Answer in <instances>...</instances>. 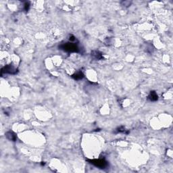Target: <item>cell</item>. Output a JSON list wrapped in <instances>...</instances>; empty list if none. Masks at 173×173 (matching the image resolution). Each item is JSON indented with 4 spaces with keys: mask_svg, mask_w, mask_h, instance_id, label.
Listing matches in <instances>:
<instances>
[{
    "mask_svg": "<svg viewBox=\"0 0 173 173\" xmlns=\"http://www.w3.org/2000/svg\"><path fill=\"white\" fill-rule=\"evenodd\" d=\"M125 128L123 126H120L117 128V132L118 133H124L125 132Z\"/></svg>",
    "mask_w": 173,
    "mask_h": 173,
    "instance_id": "9",
    "label": "cell"
},
{
    "mask_svg": "<svg viewBox=\"0 0 173 173\" xmlns=\"http://www.w3.org/2000/svg\"><path fill=\"white\" fill-rule=\"evenodd\" d=\"M29 7H30V4L28 2H26L24 5V9L25 11H28V9H29Z\"/></svg>",
    "mask_w": 173,
    "mask_h": 173,
    "instance_id": "10",
    "label": "cell"
},
{
    "mask_svg": "<svg viewBox=\"0 0 173 173\" xmlns=\"http://www.w3.org/2000/svg\"><path fill=\"white\" fill-rule=\"evenodd\" d=\"M91 56L95 60H102L103 58V55L99 51H93L91 52Z\"/></svg>",
    "mask_w": 173,
    "mask_h": 173,
    "instance_id": "5",
    "label": "cell"
},
{
    "mask_svg": "<svg viewBox=\"0 0 173 173\" xmlns=\"http://www.w3.org/2000/svg\"><path fill=\"white\" fill-rule=\"evenodd\" d=\"M132 4V2L131 1H122L120 2V4L122 6L125 7V8H127V7H129Z\"/></svg>",
    "mask_w": 173,
    "mask_h": 173,
    "instance_id": "8",
    "label": "cell"
},
{
    "mask_svg": "<svg viewBox=\"0 0 173 173\" xmlns=\"http://www.w3.org/2000/svg\"><path fill=\"white\" fill-rule=\"evenodd\" d=\"M91 164L95 165V166L99 167L101 168H104L108 166V163L104 159H98V160H88Z\"/></svg>",
    "mask_w": 173,
    "mask_h": 173,
    "instance_id": "2",
    "label": "cell"
},
{
    "mask_svg": "<svg viewBox=\"0 0 173 173\" xmlns=\"http://www.w3.org/2000/svg\"><path fill=\"white\" fill-rule=\"evenodd\" d=\"M17 72V69L12 65H8L2 70V74L7 73L10 74H15Z\"/></svg>",
    "mask_w": 173,
    "mask_h": 173,
    "instance_id": "3",
    "label": "cell"
},
{
    "mask_svg": "<svg viewBox=\"0 0 173 173\" xmlns=\"http://www.w3.org/2000/svg\"><path fill=\"white\" fill-rule=\"evenodd\" d=\"M158 95L155 91H151V93L148 96V100L151 102H155L158 100Z\"/></svg>",
    "mask_w": 173,
    "mask_h": 173,
    "instance_id": "6",
    "label": "cell"
},
{
    "mask_svg": "<svg viewBox=\"0 0 173 173\" xmlns=\"http://www.w3.org/2000/svg\"><path fill=\"white\" fill-rule=\"evenodd\" d=\"M6 136L9 140L12 141H16L17 139V136L12 131H8L6 133Z\"/></svg>",
    "mask_w": 173,
    "mask_h": 173,
    "instance_id": "4",
    "label": "cell"
},
{
    "mask_svg": "<svg viewBox=\"0 0 173 173\" xmlns=\"http://www.w3.org/2000/svg\"><path fill=\"white\" fill-rule=\"evenodd\" d=\"M72 77L75 80H80L84 77V74L81 72H76V73L72 74Z\"/></svg>",
    "mask_w": 173,
    "mask_h": 173,
    "instance_id": "7",
    "label": "cell"
},
{
    "mask_svg": "<svg viewBox=\"0 0 173 173\" xmlns=\"http://www.w3.org/2000/svg\"><path fill=\"white\" fill-rule=\"evenodd\" d=\"M61 50H63L66 52H78L79 51L78 46L76 45V43H66L65 44H62L60 47Z\"/></svg>",
    "mask_w": 173,
    "mask_h": 173,
    "instance_id": "1",
    "label": "cell"
}]
</instances>
